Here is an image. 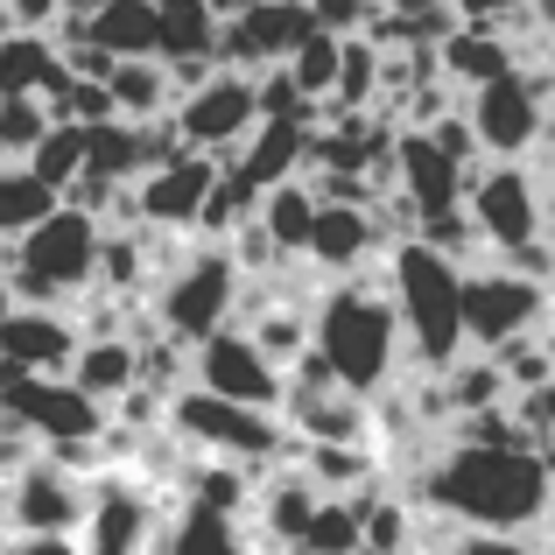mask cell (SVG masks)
Here are the masks:
<instances>
[{"mask_svg": "<svg viewBox=\"0 0 555 555\" xmlns=\"http://www.w3.org/2000/svg\"><path fill=\"white\" fill-rule=\"evenodd\" d=\"M359 514H366V555H401L408 548V514L401 506H359Z\"/></svg>", "mask_w": 555, "mask_h": 555, "instance_id": "cell-34", "label": "cell"}, {"mask_svg": "<svg viewBox=\"0 0 555 555\" xmlns=\"http://www.w3.org/2000/svg\"><path fill=\"white\" fill-rule=\"evenodd\" d=\"M0 555H85V548H78V534H8Z\"/></svg>", "mask_w": 555, "mask_h": 555, "instance_id": "cell-37", "label": "cell"}, {"mask_svg": "<svg viewBox=\"0 0 555 555\" xmlns=\"http://www.w3.org/2000/svg\"><path fill=\"white\" fill-rule=\"evenodd\" d=\"M548 211H555V204H548Z\"/></svg>", "mask_w": 555, "mask_h": 555, "instance_id": "cell-43", "label": "cell"}, {"mask_svg": "<svg viewBox=\"0 0 555 555\" xmlns=\"http://www.w3.org/2000/svg\"><path fill=\"white\" fill-rule=\"evenodd\" d=\"M85 514H92V478L56 464L50 450L0 486V534H78Z\"/></svg>", "mask_w": 555, "mask_h": 555, "instance_id": "cell-7", "label": "cell"}, {"mask_svg": "<svg viewBox=\"0 0 555 555\" xmlns=\"http://www.w3.org/2000/svg\"><path fill=\"white\" fill-rule=\"evenodd\" d=\"M78 548L85 555H163L155 500L120 472L92 478V514H85V528H78Z\"/></svg>", "mask_w": 555, "mask_h": 555, "instance_id": "cell-14", "label": "cell"}, {"mask_svg": "<svg viewBox=\"0 0 555 555\" xmlns=\"http://www.w3.org/2000/svg\"><path fill=\"white\" fill-rule=\"evenodd\" d=\"M387 296H393V317H401L408 359L422 373L457 366V352H464V260L436 254L429 240L408 232L387 254Z\"/></svg>", "mask_w": 555, "mask_h": 555, "instance_id": "cell-2", "label": "cell"}, {"mask_svg": "<svg viewBox=\"0 0 555 555\" xmlns=\"http://www.w3.org/2000/svg\"><path fill=\"white\" fill-rule=\"evenodd\" d=\"M373 92H379V42H373V36H345V64H338L331 99H338L345 113H366Z\"/></svg>", "mask_w": 555, "mask_h": 555, "instance_id": "cell-30", "label": "cell"}, {"mask_svg": "<svg viewBox=\"0 0 555 555\" xmlns=\"http://www.w3.org/2000/svg\"><path fill=\"white\" fill-rule=\"evenodd\" d=\"M240 288H246V268L232 260L225 240L190 246V254H177V268L155 274V324H163V338H177V345H204L211 331L232 324Z\"/></svg>", "mask_w": 555, "mask_h": 555, "instance_id": "cell-5", "label": "cell"}, {"mask_svg": "<svg viewBox=\"0 0 555 555\" xmlns=\"http://www.w3.org/2000/svg\"><path fill=\"white\" fill-rule=\"evenodd\" d=\"M56 204H64V190H50L28 163H0V246H14L22 232H36Z\"/></svg>", "mask_w": 555, "mask_h": 555, "instance_id": "cell-25", "label": "cell"}, {"mask_svg": "<svg viewBox=\"0 0 555 555\" xmlns=\"http://www.w3.org/2000/svg\"><path fill=\"white\" fill-rule=\"evenodd\" d=\"M514 422L528 429V443H534V450H548V443H555V379H542V387H528V393H520Z\"/></svg>", "mask_w": 555, "mask_h": 555, "instance_id": "cell-33", "label": "cell"}, {"mask_svg": "<svg viewBox=\"0 0 555 555\" xmlns=\"http://www.w3.org/2000/svg\"><path fill=\"white\" fill-rule=\"evenodd\" d=\"M450 8H457L472 28H492V22H506L514 8H528V0H450Z\"/></svg>", "mask_w": 555, "mask_h": 555, "instance_id": "cell-39", "label": "cell"}, {"mask_svg": "<svg viewBox=\"0 0 555 555\" xmlns=\"http://www.w3.org/2000/svg\"><path fill=\"white\" fill-rule=\"evenodd\" d=\"M70 379H78V387L113 415V401H127V393L141 387V345L127 338V331H120V338H85L78 359H70Z\"/></svg>", "mask_w": 555, "mask_h": 555, "instance_id": "cell-20", "label": "cell"}, {"mask_svg": "<svg viewBox=\"0 0 555 555\" xmlns=\"http://www.w3.org/2000/svg\"><path fill=\"white\" fill-rule=\"evenodd\" d=\"M169 436L190 443L197 457H225V464H260L282 450L274 408H246V401H225V393H204V387L169 393Z\"/></svg>", "mask_w": 555, "mask_h": 555, "instance_id": "cell-6", "label": "cell"}, {"mask_svg": "<svg viewBox=\"0 0 555 555\" xmlns=\"http://www.w3.org/2000/svg\"><path fill=\"white\" fill-rule=\"evenodd\" d=\"M338 64H345V36H331V28H317L310 42H302L296 56H288V78L302 85V92L324 106L331 99V85H338Z\"/></svg>", "mask_w": 555, "mask_h": 555, "instance_id": "cell-31", "label": "cell"}, {"mask_svg": "<svg viewBox=\"0 0 555 555\" xmlns=\"http://www.w3.org/2000/svg\"><path fill=\"white\" fill-rule=\"evenodd\" d=\"M464 211H472L478 240H486L492 254H520V246H534L542 225H548V197H542V183H534V169H520V163L478 169L472 190H464Z\"/></svg>", "mask_w": 555, "mask_h": 555, "instance_id": "cell-10", "label": "cell"}, {"mask_svg": "<svg viewBox=\"0 0 555 555\" xmlns=\"http://www.w3.org/2000/svg\"><path fill=\"white\" fill-rule=\"evenodd\" d=\"M548 457L520 436V443H472L464 436L443 464L429 472V506H443L450 520L486 534H520L548 514Z\"/></svg>", "mask_w": 555, "mask_h": 555, "instance_id": "cell-1", "label": "cell"}, {"mask_svg": "<svg viewBox=\"0 0 555 555\" xmlns=\"http://www.w3.org/2000/svg\"><path fill=\"white\" fill-rule=\"evenodd\" d=\"M542 324H548V331H555V282H548V317H542Z\"/></svg>", "mask_w": 555, "mask_h": 555, "instance_id": "cell-42", "label": "cell"}, {"mask_svg": "<svg viewBox=\"0 0 555 555\" xmlns=\"http://www.w3.org/2000/svg\"><path fill=\"white\" fill-rule=\"evenodd\" d=\"M393 190L415 204V218H429V211L464 204V190H472V183H464V163L429 134V127H408V134L393 141Z\"/></svg>", "mask_w": 555, "mask_h": 555, "instance_id": "cell-16", "label": "cell"}, {"mask_svg": "<svg viewBox=\"0 0 555 555\" xmlns=\"http://www.w3.org/2000/svg\"><path fill=\"white\" fill-rule=\"evenodd\" d=\"M163 555H254V548H246V528H240V514H225V506H204V500H190L183 514L163 528Z\"/></svg>", "mask_w": 555, "mask_h": 555, "instance_id": "cell-24", "label": "cell"}, {"mask_svg": "<svg viewBox=\"0 0 555 555\" xmlns=\"http://www.w3.org/2000/svg\"><path fill=\"white\" fill-rule=\"evenodd\" d=\"M542 317H548V282L506 268V260L464 268V338H472L478 352H506L514 338L542 331Z\"/></svg>", "mask_w": 555, "mask_h": 555, "instance_id": "cell-9", "label": "cell"}, {"mask_svg": "<svg viewBox=\"0 0 555 555\" xmlns=\"http://www.w3.org/2000/svg\"><path fill=\"white\" fill-rule=\"evenodd\" d=\"M317 211H324V197H317L310 177H288L274 190H260V232L274 240V254H310V232H317Z\"/></svg>", "mask_w": 555, "mask_h": 555, "instance_id": "cell-22", "label": "cell"}, {"mask_svg": "<svg viewBox=\"0 0 555 555\" xmlns=\"http://www.w3.org/2000/svg\"><path fill=\"white\" fill-rule=\"evenodd\" d=\"M42 134H50V106L42 99H0V163H28Z\"/></svg>", "mask_w": 555, "mask_h": 555, "instance_id": "cell-32", "label": "cell"}, {"mask_svg": "<svg viewBox=\"0 0 555 555\" xmlns=\"http://www.w3.org/2000/svg\"><path fill=\"white\" fill-rule=\"evenodd\" d=\"M14 317V282H8V260H0V324Z\"/></svg>", "mask_w": 555, "mask_h": 555, "instance_id": "cell-40", "label": "cell"}, {"mask_svg": "<svg viewBox=\"0 0 555 555\" xmlns=\"http://www.w3.org/2000/svg\"><path fill=\"white\" fill-rule=\"evenodd\" d=\"M28 169H36L50 190H64L70 197V183L85 177V127H70V120H50V134L36 141V155H28Z\"/></svg>", "mask_w": 555, "mask_h": 555, "instance_id": "cell-29", "label": "cell"}, {"mask_svg": "<svg viewBox=\"0 0 555 555\" xmlns=\"http://www.w3.org/2000/svg\"><path fill=\"white\" fill-rule=\"evenodd\" d=\"M379 240H387V232H379L373 204H338V197H324L317 232H310V260H317L324 274H338V282H352V274L373 260Z\"/></svg>", "mask_w": 555, "mask_h": 555, "instance_id": "cell-19", "label": "cell"}, {"mask_svg": "<svg viewBox=\"0 0 555 555\" xmlns=\"http://www.w3.org/2000/svg\"><path fill=\"white\" fill-rule=\"evenodd\" d=\"M324 506V486H317L310 472H296V478H274L268 492H260V514H268V534L274 542H288L296 548L302 542V528H310V514Z\"/></svg>", "mask_w": 555, "mask_h": 555, "instance_id": "cell-27", "label": "cell"}, {"mask_svg": "<svg viewBox=\"0 0 555 555\" xmlns=\"http://www.w3.org/2000/svg\"><path fill=\"white\" fill-rule=\"evenodd\" d=\"M542 92H555V78H542V70H506V78L478 85L464 120L478 127L486 155L514 163V155H528L534 141H542Z\"/></svg>", "mask_w": 555, "mask_h": 555, "instance_id": "cell-13", "label": "cell"}, {"mask_svg": "<svg viewBox=\"0 0 555 555\" xmlns=\"http://www.w3.org/2000/svg\"><path fill=\"white\" fill-rule=\"evenodd\" d=\"M70 85V64L50 28H0V99H42L50 106Z\"/></svg>", "mask_w": 555, "mask_h": 555, "instance_id": "cell-18", "label": "cell"}, {"mask_svg": "<svg viewBox=\"0 0 555 555\" xmlns=\"http://www.w3.org/2000/svg\"><path fill=\"white\" fill-rule=\"evenodd\" d=\"M450 555H528V542H520V534H486V528H464L457 542H450Z\"/></svg>", "mask_w": 555, "mask_h": 555, "instance_id": "cell-36", "label": "cell"}, {"mask_svg": "<svg viewBox=\"0 0 555 555\" xmlns=\"http://www.w3.org/2000/svg\"><path fill=\"white\" fill-rule=\"evenodd\" d=\"M317 36L310 0H240V8L218 22V64L232 70H274Z\"/></svg>", "mask_w": 555, "mask_h": 555, "instance_id": "cell-11", "label": "cell"}, {"mask_svg": "<svg viewBox=\"0 0 555 555\" xmlns=\"http://www.w3.org/2000/svg\"><path fill=\"white\" fill-rule=\"evenodd\" d=\"M443 70L478 92V85H492V78H506V70H514V50H506V36H492V28L457 22L443 36Z\"/></svg>", "mask_w": 555, "mask_h": 555, "instance_id": "cell-26", "label": "cell"}, {"mask_svg": "<svg viewBox=\"0 0 555 555\" xmlns=\"http://www.w3.org/2000/svg\"><path fill=\"white\" fill-rule=\"evenodd\" d=\"M408 338L401 317H393V296L373 282H338L324 302H317V359L331 366L345 393H379L401 366Z\"/></svg>", "mask_w": 555, "mask_h": 555, "instance_id": "cell-4", "label": "cell"}, {"mask_svg": "<svg viewBox=\"0 0 555 555\" xmlns=\"http://www.w3.org/2000/svg\"><path fill=\"white\" fill-rule=\"evenodd\" d=\"M92 42L106 56H155L163 50V8L155 0H106L99 14H85Z\"/></svg>", "mask_w": 555, "mask_h": 555, "instance_id": "cell-23", "label": "cell"}, {"mask_svg": "<svg viewBox=\"0 0 555 555\" xmlns=\"http://www.w3.org/2000/svg\"><path fill=\"white\" fill-rule=\"evenodd\" d=\"M190 387L225 393V401H246V408H282L288 373L254 345V331L225 324V331H211L204 345H190Z\"/></svg>", "mask_w": 555, "mask_h": 555, "instance_id": "cell-12", "label": "cell"}, {"mask_svg": "<svg viewBox=\"0 0 555 555\" xmlns=\"http://www.w3.org/2000/svg\"><path fill=\"white\" fill-rule=\"evenodd\" d=\"M177 134H183V149H197V155H240V141L260 127V78L254 70H232V64H218L211 78H197L190 92L177 99Z\"/></svg>", "mask_w": 555, "mask_h": 555, "instance_id": "cell-8", "label": "cell"}, {"mask_svg": "<svg viewBox=\"0 0 555 555\" xmlns=\"http://www.w3.org/2000/svg\"><path fill=\"white\" fill-rule=\"evenodd\" d=\"M85 331L70 310H28L14 302V317L0 324V366L8 373H70Z\"/></svg>", "mask_w": 555, "mask_h": 555, "instance_id": "cell-17", "label": "cell"}, {"mask_svg": "<svg viewBox=\"0 0 555 555\" xmlns=\"http://www.w3.org/2000/svg\"><path fill=\"white\" fill-rule=\"evenodd\" d=\"M359 548H366V514L352 500H324L296 542V555H359Z\"/></svg>", "mask_w": 555, "mask_h": 555, "instance_id": "cell-28", "label": "cell"}, {"mask_svg": "<svg viewBox=\"0 0 555 555\" xmlns=\"http://www.w3.org/2000/svg\"><path fill=\"white\" fill-rule=\"evenodd\" d=\"M56 8H64V14H99L106 0H56Z\"/></svg>", "mask_w": 555, "mask_h": 555, "instance_id": "cell-41", "label": "cell"}, {"mask_svg": "<svg viewBox=\"0 0 555 555\" xmlns=\"http://www.w3.org/2000/svg\"><path fill=\"white\" fill-rule=\"evenodd\" d=\"M218 169H225V163H218V155H197V149H177L163 169H149V177L134 183L141 225H155V232H197Z\"/></svg>", "mask_w": 555, "mask_h": 555, "instance_id": "cell-15", "label": "cell"}, {"mask_svg": "<svg viewBox=\"0 0 555 555\" xmlns=\"http://www.w3.org/2000/svg\"><path fill=\"white\" fill-rule=\"evenodd\" d=\"M99 246H106V218H92L85 204H56L36 232H22L8 254L14 302L28 310H78L99 288Z\"/></svg>", "mask_w": 555, "mask_h": 555, "instance_id": "cell-3", "label": "cell"}, {"mask_svg": "<svg viewBox=\"0 0 555 555\" xmlns=\"http://www.w3.org/2000/svg\"><path fill=\"white\" fill-rule=\"evenodd\" d=\"M106 92H113V106H120V120H169V113H177V70H169L163 56H120Z\"/></svg>", "mask_w": 555, "mask_h": 555, "instance_id": "cell-21", "label": "cell"}, {"mask_svg": "<svg viewBox=\"0 0 555 555\" xmlns=\"http://www.w3.org/2000/svg\"><path fill=\"white\" fill-rule=\"evenodd\" d=\"M310 14H317V28H331V36H366L379 22L373 0H310Z\"/></svg>", "mask_w": 555, "mask_h": 555, "instance_id": "cell-35", "label": "cell"}, {"mask_svg": "<svg viewBox=\"0 0 555 555\" xmlns=\"http://www.w3.org/2000/svg\"><path fill=\"white\" fill-rule=\"evenodd\" d=\"M429 134H436V141H443V149H450V155H457V163H472V155H478V149H486V141H478V127H472V120H464V113H457V120H436V127H429Z\"/></svg>", "mask_w": 555, "mask_h": 555, "instance_id": "cell-38", "label": "cell"}]
</instances>
